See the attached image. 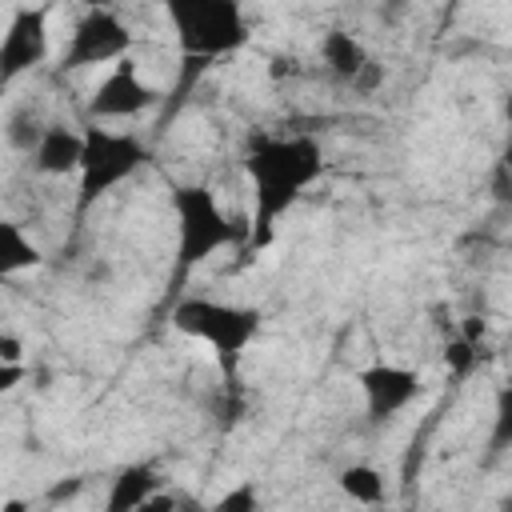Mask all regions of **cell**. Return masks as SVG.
Returning a JSON list of instances; mask_svg holds the SVG:
<instances>
[{
    "mask_svg": "<svg viewBox=\"0 0 512 512\" xmlns=\"http://www.w3.org/2000/svg\"><path fill=\"white\" fill-rule=\"evenodd\" d=\"M336 484H340V492L352 504H380L384 500V472L372 468V464H348V468H340Z\"/></svg>",
    "mask_w": 512,
    "mask_h": 512,
    "instance_id": "obj_14",
    "label": "cell"
},
{
    "mask_svg": "<svg viewBox=\"0 0 512 512\" xmlns=\"http://www.w3.org/2000/svg\"><path fill=\"white\" fill-rule=\"evenodd\" d=\"M164 12L188 64H212L220 56H232L252 36L236 0H168Z\"/></svg>",
    "mask_w": 512,
    "mask_h": 512,
    "instance_id": "obj_2",
    "label": "cell"
},
{
    "mask_svg": "<svg viewBox=\"0 0 512 512\" xmlns=\"http://www.w3.org/2000/svg\"><path fill=\"white\" fill-rule=\"evenodd\" d=\"M132 52V32L112 8H92L80 16V24L68 36V48L60 56V72H80L96 64H124Z\"/></svg>",
    "mask_w": 512,
    "mask_h": 512,
    "instance_id": "obj_6",
    "label": "cell"
},
{
    "mask_svg": "<svg viewBox=\"0 0 512 512\" xmlns=\"http://www.w3.org/2000/svg\"><path fill=\"white\" fill-rule=\"evenodd\" d=\"M160 472L152 464H128L112 476L108 496H104V512H136L148 496H156Z\"/></svg>",
    "mask_w": 512,
    "mask_h": 512,
    "instance_id": "obj_11",
    "label": "cell"
},
{
    "mask_svg": "<svg viewBox=\"0 0 512 512\" xmlns=\"http://www.w3.org/2000/svg\"><path fill=\"white\" fill-rule=\"evenodd\" d=\"M20 356H24V344H20V336H12V332H0V364H20Z\"/></svg>",
    "mask_w": 512,
    "mask_h": 512,
    "instance_id": "obj_21",
    "label": "cell"
},
{
    "mask_svg": "<svg viewBox=\"0 0 512 512\" xmlns=\"http://www.w3.org/2000/svg\"><path fill=\"white\" fill-rule=\"evenodd\" d=\"M244 168L252 180V244H268L276 220L320 180L324 152L312 136H272L252 144Z\"/></svg>",
    "mask_w": 512,
    "mask_h": 512,
    "instance_id": "obj_1",
    "label": "cell"
},
{
    "mask_svg": "<svg viewBox=\"0 0 512 512\" xmlns=\"http://www.w3.org/2000/svg\"><path fill=\"white\" fill-rule=\"evenodd\" d=\"M180 512H212V508H204L200 500H180Z\"/></svg>",
    "mask_w": 512,
    "mask_h": 512,
    "instance_id": "obj_27",
    "label": "cell"
},
{
    "mask_svg": "<svg viewBox=\"0 0 512 512\" xmlns=\"http://www.w3.org/2000/svg\"><path fill=\"white\" fill-rule=\"evenodd\" d=\"M136 512H180V500H176V496H168V492H156V496H148Z\"/></svg>",
    "mask_w": 512,
    "mask_h": 512,
    "instance_id": "obj_23",
    "label": "cell"
},
{
    "mask_svg": "<svg viewBox=\"0 0 512 512\" xmlns=\"http://www.w3.org/2000/svg\"><path fill=\"white\" fill-rule=\"evenodd\" d=\"M268 72H272V76H284V72L292 76V72H296V60H292V56H272V68H268Z\"/></svg>",
    "mask_w": 512,
    "mask_h": 512,
    "instance_id": "obj_26",
    "label": "cell"
},
{
    "mask_svg": "<svg viewBox=\"0 0 512 512\" xmlns=\"http://www.w3.org/2000/svg\"><path fill=\"white\" fill-rule=\"evenodd\" d=\"M80 488H84V480H80V476H68V480H60V484H52V488H48V504L68 500V496H76Z\"/></svg>",
    "mask_w": 512,
    "mask_h": 512,
    "instance_id": "obj_22",
    "label": "cell"
},
{
    "mask_svg": "<svg viewBox=\"0 0 512 512\" xmlns=\"http://www.w3.org/2000/svg\"><path fill=\"white\" fill-rule=\"evenodd\" d=\"M172 328L204 340L220 364H236L244 356V348L256 340L260 332V312L248 304H224V300H208V296H180L172 304Z\"/></svg>",
    "mask_w": 512,
    "mask_h": 512,
    "instance_id": "obj_4",
    "label": "cell"
},
{
    "mask_svg": "<svg viewBox=\"0 0 512 512\" xmlns=\"http://www.w3.org/2000/svg\"><path fill=\"white\" fill-rule=\"evenodd\" d=\"M356 384L364 392V412L372 424L392 420L396 412H404L416 396H420V372L404 368V364H368L356 372Z\"/></svg>",
    "mask_w": 512,
    "mask_h": 512,
    "instance_id": "obj_7",
    "label": "cell"
},
{
    "mask_svg": "<svg viewBox=\"0 0 512 512\" xmlns=\"http://www.w3.org/2000/svg\"><path fill=\"white\" fill-rule=\"evenodd\" d=\"M24 364H0V392H12L20 380H24Z\"/></svg>",
    "mask_w": 512,
    "mask_h": 512,
    "instance_id": "obj_25",
    "label": "cell"
},
{
    "mask_svg": "<svg viewBox=\"0 0 512 512\" xmlns=\"http://www.w3.org/2000/svg\"><path fill=\"white\" fill-rule=\"evenodd\" d=\"M48 56V8H16L0 40V84L32 72Z\"/></svg>",
    "mask_w": 512,
    "mask_h": 512,
    "instance_id": "obj_8",
    "label": "cell"
},
{
    "mask_svg": "<svg viewBox=\"0 0 512 512\" xmlns=\"http://www.w3.org/2000/svg\"><path fill=\"white\" fill-rule=\"evenodd\" d=\"M4 512H28V504H24V500H8Z\"/></svg>",
    "mask_w": 512,
    "mask_h": 512,
    "instance_id": "obj_28",
    "label": "cell"
},
{
    "mask_svg": "<svg viewBox=\"0 0 512 512\" xmlns=\"http://www.w3.org/2000/svg\"><path fill=\"white\" fill-rule=\"evenodd\" d=\"M484 332H488V324H484L480 316H464V320H460V332H456V336H460V340H468L472 348H480Z\"/></svg>",
    "mask_w": 512,
    "mask_h": 512,
    "instance_id": "obj_20",
    "label": "cell"
},
{
    "mask_svg": "<svg viewBox=\"0 0 512 512\" xmlns=\"http://www.w3.org/2000/svg\"><path fill=\"white\" fill-rule=\"evenodd\" d=\"M44 128L48 124H40L28 108L24 112H16L12 120H8V140H12V148H24V152H36V144H40V136H44Z\"/></svg>",
    "mask_w": 512,
    "mask_h": 512,
    "instance_id": "obj_16",
    "label": "cell"
},
{
    "mask_svg": "<svg viewBox=\"0 0 512 512\" xmlns=\"http://www.w3.org/2000/svg\"><path fill=\"white\" fill-rule=\"evenodd\" d=\"M152 104H156V88H148L140 80V72L132 68V60H124L96 84V92L88 100V112L96 120H132V116L148 112Z\"/></svg>",
    "mask_w": 512,
    "mask_h": 512,
    "instance_id": "obj_9",
    "label": "cell"
},
{
    "mask_svg": "<svg viewBox=\"0 0 512 512\" xmlns=\"http://www.w3.org/2000/svg\"><path fill=\"white\" fill-rule=\"evenodd\" d=\"M212 512H260V492H256V484H252V480L232 484V488L212 504Z\"/></svg>",
    "mask_w": 512,
    "mask_h": 512,
    "instance_id": "obj_17",
    "label": "cell"
},
{
    "mask_svg": "<svg viewBox=\"0 0 512 512\" xmlns=\"http://www.w3.org/2000/svg\"><path fill=\"white\" fill-rule=\"evenodd\" d=\"M40 264H44V252L24 236V228L16 220H0V276H16Z\"/></svg>",
    "mask_w": 512,
    "mask_h": 512,
    "instance_id": "obj_13",
    "label": "cell"
},
{
    "mask_svg": "<svg viewBox=\"0 0 512 512\" xmlns=\"http://www.w3.org/2000/svg\"><path fill=\"white\" fill-rule=\"evenodd\" d=\"M496 512H512V492H504V496H500V504H496Z\"/></svg>",
    "mask_w": 512,
    "mask_h": 512,
    "instance_id": "obj_29",
    "label": "cell"
},
{
    "mask_svg": "<svg viewBox=\"0 0 512 512\" xmlns=\"http://www.w3.org/2000/svg\"><path fill=\"white\" fill-rule=\"evenodd\" d=\"M80 160H84V132H72L64 124H48L36 152H32V168L40 176H68V172H80Z\"/></svg>",
    "mask_w": 512,
    "mask_h": 512,
    "instance_id": "obj_10",
    "label": "cell"
},
{
    "mask_svg": "<svg viewBox=\"0 0 512 512\" xmlns=\"http://www.w3.org/2000/svg\"><path fill=\"white\" fill-rule=\"evenodd\" d=\"M380 80H384V72H380V64L372 60V64L356 76V84H352V88H356V92H376V88H380Z\"/></svg>",
    "mask_w": 512,
    "mask_h": 512,
    "instance_id": "obj_24",
    "label": "cell"
},
{
    "mask_svg": "<svg viewBox=\"0 0 512 512\" xmlns=\"http://www.w3.org/2000/svg\"><path fill=\"white\" fill-rule=\"evenodd\" d=\"M500 164H504V168H512V140L504 144V152H500Z\"/></svg>",
    "mask_w": 512,
    "mask_h": 512,
    "instance_id": "obj_30",
    "label": "cell"
},
{
    "mask_svg": "<svg viewBox=\"0 0 512 512\" xmlns=\"http://www.w3.org/2000/svg\"><path fill=\"white\" fill-rule=\"evenodd\" d=\"M476 348L468 344V340H460V336H452L448 344H444V364H448V372L460 380V376H468L472 372V364H476Z\"/></svg>",
    "mask_w": 512,
    "mask_h": 512,
    "instance_id": "obj_18",
    "label": "cell"
},
{
    "mask_svg": "<svg viewBox=\"0 0 512 512\" xmlns=\"http://www.w3.org/2000/svg\"><path fill=\"white\" fill-rule=\"evenodd\" d=\"M172 212H176V272L180 276H188L208 256L240 240V228L228 220V212L220 208L208 184H176Z\"/></svg>",
    "mask_w": 512,
    "mask_h": 512,
    "instance_id": "obj_3",
    "label": "cell"
},
{
    "mask_svg": "<svg viewBox=\"0 0 512 512\" xmlns=\"http://www.w3.org/2000/svg\"><path fill=\"white\" fill-rule=\"evenodd\" d=\"M504 116H508V124H512V96H508V104H504Z\"/></svg>",
    "mask_w": 512,
    "mask_h": 512,
    "instance_id": "obj_31",
    "label": "cell"
},
{
    "mask_svg": "<svg viewBox=\"0 0 512 512\" xmlns=\"http://www.w3.org/2000/svg\"><path fill=\"white\" fill-rule=\"evenodd\" d=\"M488 192H492V200H496V204H512V168H504L500 160H496V168H492Z\"/></svg>",
    "mask_w": 512,
    "mask_h": 512,
    "instance_id": "obj_19",
    "label": "cell"
},
{
    "mask_svg": "<svg viewBox=\"0 0 512 512\" xmlns=\"http://www.w3.org/2000/svg\"><path fill=\"white\" fill-rule=\"evenodd\" d=\"M320 56H324L328 72H332L336 80H344V84H356V76L372 64L368 48H364L352 32H344V28H328V32L320 36Z\"/></svg>",
    "mask_w": 512,
    "mask_h": 512,
    "instance_id": "obj_12",
    "label": "cell"
},
{
    "mask_svg": "<svg viewBox=\"0 0 512 512\" xmlns=\"http://www.w3.org/2000/svg\"><path fill=\"white\" fill-rule=\"evenodd\" d=\"M148 148L132 132H108V128H84V160H80V196L76 216H84L96 200H104L116 184L132 180L148 164Z\"/></svg>",
    "mask_w": 512,
    "mask_h": 512,
    "instance_id": "obj_5",
    "label": "cell"
},
{
    "mask_svg": "<svg viewBox=\"0 0 512 512\" xmlns=\"http://www.w3.org/2000/svg\"><path fill=\"white\" fill-rule=\"evenodd\" d=\"M512 448V384L496 388V404H492V432H488V460L504 456Z\"/></svg>",
    "mask_w": 512,
    "mask_h": 512,
    "instance_id": "obj_15",
    "label": "cell"
}]
</instances>
